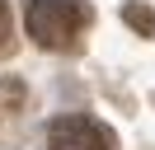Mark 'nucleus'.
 <instances>
[{
    "mask_svg": "<svg viewBox=\"0 0 155 150\" xmlns=\"http://www.w3.org/2000/svg\"><path fill=\"white\" fill-rule=\"evenodd\" d=\"M24 28L42 52H71L89 28V5L85 0H28Z\"/></svg>",
    "mask_w": 155,
    "mask_h": 150,
    "instance_id": "f257e3e1",
    "label": "nucleus"
},
{
    "mask_svg": "<svg viewBox=\"0 0 155 150\" xmlns=\"http://www.w3.org/2000/svg\"><path fill=\"white\" fill-rule=\"evenodd\" d=\"M47 150H117V136L89 112H66L47 127Z\"/></svg>",
    "mask_w": 155,
    "mask_h": 150,
    "instance_id": "f03ea898",
    "label": "nucleus"
},
{
    "mask_svg": "<svg viewBox=\"0 0 155 150\" xmlns=\"http://www.w3.org/2000/svg\"><path fill=\"white\" fill-rule=\"evenodd\" d=\"M122 24L132 28V33H141V38H155V9L127 0V5H122Z\"/></svg>",
    "mask_w": 155,
    "mask_h": 150,
    "instance_id": "7ed1b4c3",
    "label": "nucleus"
},
{
    "mask_svg": "<svg viewBox=\"0 0 155 150\" xmlns=\"http://www.w3.org/2000/svg\"><path fill=\"white\" fill-rule=\"evenodd\" d=\"M24 99H28V89H24V80H14V75H0V108H24Z\"/></svg>",
    "mask_w": 155,
    "mask_h": 150,
    "instance_id": "20e7f679",
    "label": "nucleus"
},
{
    "mask_svg": "<svg viewBox=\"0 0 155 150\" xmlns=\"http://www.w3.org/2000/svg\"><path fill=\"white\" fill-rule=\"evenodd\" d=\"M14 52V28H10V5L0 0V56Z\"/></svg>",
    "mask_w": 155,
    "mask_h": 150,
    "instance_id": "39448f33",
    "label": "nucleus"
}]
</instances>
